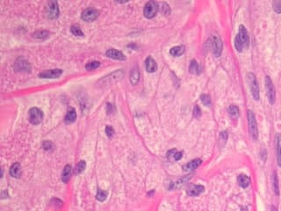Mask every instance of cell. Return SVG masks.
<instances>
[{
	"instance_id": "32",
	"label": "cell",
	"mask_w": 281,
	"mask_h": 211,
	"mask_svg": "<svg viewBox=\"0 0 281 211\" xmlns=\"http://www.w3.org/2000/svg\"><path fill=\"white\" fill-rule=\"evenodd\" d=\"M272 8L276 13H281V0H276L272 2Z\"/></svg>"
},
{
	"instance_id": "26",
	"label": "cell",
	"mask_w": 281,
	"mask_h": 211,
	"mask_svg": "<svg viewBox=\"0 0 281 211\" xmlns=\"http://www.w3.org/2000/svg\"><path fill=\"white\" fill-rule=\"evenodd\" d=\"M49 32L48 31H46V30H42V31H37V32L33 33V36L34 38L37 39H47L48 37H49Z\"/></svg>"
},
{
	"instance_id": "10",
	"label": "cell",
	"mask_w": 281,
	"mask_h": 211,
	"mask_svg": "<svg viewBox=\"0 0 281 211\" xmlns=\"http://www.w3.org/2000/svg\"><path fill=\"white\" fill-rule=\"evenodd\" d=\"M122 77H123V72H122V70H117V71H115V72L110 74V75L106 76V77H104V78H102V79H100V80H99V84L106 85V84H107L112 83V81H113V82H115V81L120 80Z\"/></svg>"
},
{
	"instance_id": "4",
	"label": "cell",
	"mask_w": 281,
	"mask_h": 211,
	"mask_svg": "<svg viewBox=\"0 0 281 211\" xmlns=\"http://www.w3.org/2000/svg\"><path fill=\"white\" fill-rule=\"evenodd\" d=\"M212 52L215 57H219L222 52V41L219 35H213L209 40Z\"/></svg>"
},
{
	"instance_id": "20",
	"label": "cell",
	"mask_w": 281,
	"mask_h": 211,
	"mask_svg": "<svg viewBox=\"0 0 281 211\" xmlns=\"http://www.w3.org/2000/svg\"><path fill=\"white\" fill-rule=\"evenodd\" d=\"M10 174L14 178H19L21 175V166L19 163H15L10 168Z\"/></svg>"
},
{
	"instance_id": "7",
	"label": "cell",
	"mask_w": 281,
	"mask_h": 211,
	"mask_svg": "<svg viewBox=\"0 0 281 211\" xmlns=\"http://www.w3.org/2000/svg\"><path fill=\"white\" fill-rule=\"evenodd\" d=\"M28 120L33 125H38L43 120V113L37 107H32L28 112Z\"/></svg>"
},
{
	"instance_id": "38",
	"label": "cell",
	"mask_w": 281,
	"mask_h": 211,
	"mask_svg": "<svg viewBox=\"0 0 281 211\" xmlns=\"http://www.w3.org/2000/svg\"><path fill=\"white\" fill-rule=\"evenodd\" d=\"M42 147L44 148V150H49L51 148H53V143L49 141H45L43 144H42Z\"/></svg>"
},
{
	"instance_id": "6",
	"label": "cell",
	"mask_w": 281,
	"mask_h": 211,
	"mask_svg": "<svg viewBox=\"0 0 281 211\" xmlns=\"http://www.w3.org/2000/svg\"><path fill=\"white\" fill-rule=\"evenodd\" d=\"M265 89H266V94H267L269 103L273 105L276 100V91H275L272 80L269 76L265 77Z\"/></svg>"
},
{
	"instance_id": "18",
	"label": "cell",
	"mask_w": 281,
	"mask_h": 211,
	"mask_svg": "<svg viewBox=\"0 0 281 211\" xmlns=\"http://www.w3.org/2000/svg\"><path fill=\"white\" fill-rule=\"evenodd\" d=\"M185 46L180 45V46H176V47H173L172 49H171L170 53H171V55L172 57H178L182 56V55L185 53Z\"/></svg>"
},
{
	"instance_id": "2",
	"label": "cell",
	"mask_w": 281,
	"mask_h": 211,
	"mask_svg": "<svg viewBox=\"0 0 281 211\" xmlns=\"http://www.w3.org/2000/svg\"><path fill=\"white\" fill-rule=\"evenodd\" d=\"M246 77H247V82L249 84L251 95H252L253 99L255 100H258L259 97H260V94H259V85H258V82L256 80L255 74L252 73V72H249L247 74Z\"/></svg>"
},
{
	"instance_id": "1",
	"label": "cell",
	"mask_w": 281,
	"mask_h": 211,
	"mask_svg": "<svg viewBox=\"0 0 281 211\" xmlns=\"http://www.w3.org/2000/svg\"><path fill=\"white\" fill-rule=\"evenodd\" d=\"M249 47V35L245 26L241 25L239 31L235 38V48L238 52H242L243 49Z\"/></svg>"
},
{
	"instance_id": "42",
	"label": "cell",
	"mask_w": 281,
	"mask_h": 211,
	"mask_svg": "<svg viewBox=\"0 0 281 211\" xmlns=\"http://www.w3.org/2000/svg\"><path fill=\"white\" fill-rule=\"evenodd\" d=\"M113 109H114L113 105L108 104V105H107V112H108V114H112V113H113Z\"/></svg>"
},
{
	"instance_id": "5",
	"label": "cell",
	"mask_w": 281,
	"mask_h": 211,
	"mask_svg": "<svg viewBox=\"0 0 281 211\" xmlns=\"http://www.w3.org/2000/svg\"><path fill=\"white\" fill-rule=\"evenodd\" d=\"M159 6L155 1H148L143 9V14L147 19H152L158 13Z\"/></svg>"
},
{
	"instance_id": "34",
	"label": "cell",
	"mask_w": 281,
	"mask_h": 211,
	"mask_svg": "<svg viewBox=\"0 0 281 211\" xmlns=\"http://www.w3.org/2000/svg\"><path fill=\"white\" fill-rule=\"evenodd\" d=\"M227 139H228V133H227V131L221 132V135H220V139H219V140H220L219 141L220 143H221L223 142V144H225Z\"/></svg>"
},
{
	"instance_id": "12",
	"label": "cell",
	"mask_w": 281,
	"mask_h": 211,
	"mask_svg": "<svg viewBox=\"0 0 281 211\" xmlns=\"http://www.w3.org/2000/svg\"><path fill=\"white\" fill-rule=\"evenodd\" d=\"M63 74V70L60 69H54V70H47L42 71L39 74V77L40 78H56Z\"/></svg>"
},
{
	"instance_id": "33",
	"label": "cell",
	"mask_w": 281,
	"mask_h": 211,
	"mask_svg": "<svg viewBox=\"0 0 281 211\" xmlns=\"http://www.w3.org/2000/svg\"><path fill=\"white\" fill-rule=\"evenodd\" d=\"M96 197L98 201H104L106 199V197H107V192H105V191H103L101 189H98V191L97 193Z\"/></svg>"
},
{
	"instance_id": "23",
	"label": "cell",
	"mask_w": 281,
	"mask_h": 211,
	"mask_svg": "<svg viewBox=\"0 0 281 211\" xmlns=\"http://www.w3.org/2000/svg\"><path fill=\"white\" fill-rule=\"evenodd\" d=\"M71 169L72 168L70 165H67L66 166L64 167L63 174H62V180L64 181V183H67L70 180V176H71V171H72Z\"/></svg>"
},
{
	"instance_id": "30",
	"label": "cell",
	"mask_w": 281,
	"mask_h": 211,
	"mask_svg": "<svg viewBox=\"0 0 281 211\" xmlns=\"http://www.w3.org/2000/svg\"><path fill=\"white\" fill-rule=\"evenodd\" d=\"M100 65V63L98 62V61H93V62H90L88 64H86L85 66V69L87 70H96L97 68H98Z\"/></svg>"
},
{
	"instance_id": "24",
	"label": "cell",
	"mask_w": 281,
	"mask_h": 211,
	"mask_svg": "<svg viewBox=\"0 0 281 211\" xmlns=\"http://www.w3.org/2000/svg\"><path fill=\"white\" fill-rule=\"evenodd\" d=\"M228 112L229 115L233 118V119H237L240 115V110L239 107L236 106V105H231L228 108Z\"/></svg>"
},
{
	"instance_id": "17",
	"label": "cell",
	"mask_w": 281,
	"mask_h": 211,
	"mask_svg": "<svg viewBox=\"0 0 281 211\" xmlns=\"http://www.w3.org/2000/svg\"><path fill=\"white\" fill-rule=\"evenodd\" d=\"M140 79V71L138 67H134L130 72V82L132 84H137Z\"/></svg>"
},
{
	"instance_id": "41",
	"label": "cell",
	"mask_w": 281,
	"mask_h": 211,
	"mask_svg": "<svg viewBox=\"0 0 281 211\" xmlns=\"http://www.w3.org/2000/svg\"><path fill=\"white\" fill-rule=\"evenodd\" d=\"M261 158H262L263 161H265L266 160V150H263L262 152H261Z\"/></svg>"
},
{
	"instance_id": "35",
	"label": "cell",
	"mask_w": 281,
	"mask_h": 211,
	"mask_svg": "<svg viewBox=\"0 0 281 211\" xmlns=\"http://www.w3.org/2000/svg\"><path fill=\"white\" fill-rule=\"evenodd\" d=\"M200 115H201V110L198 107V106H195L194 108H193V116L195 118L198 119L200 117Z\"/></svg>"
},
{
	"instance_id": "21",
	"label": "cell",
	"mask_w": 281,
	"mask_h": 211,
	"mask_svg": "<svg viewBox=\"0 0 281 211\" xmlns=\"http://www.w3.org/2000/svg\"><path fill=\"white\" fill-rule=\"evenodd\" d=\"M77 119V113H76V110L74 108H70L67 115L65 116V122L67 124H70V123H73V122L76 121Z\"/></svg>"
},
{
	"instance_id": "3",
	"label": "cell",
	"mask_w": 281,
	"mask_h": 211,
	"mask_svg": "<svg viewBox=\"0 0 281 211\" xmlns=\"http://www.w3.org/2000/svg\"><path fill=\"white\" fill-rule=\"evenodd\" d=\"M247 118H248V123H249V133L251 135L252 138L254 140H256L258 137V129H257V123L256 120V116L254 113L249 110L247 113Z\"/></svg>"
},
{
	"instance_id": "36",
	"label": "cell",
	"mask_w": 281,
	"mask_h": 211,
	"mask_svg": "<svg viewBox=\"0 0 281 211\" xmlns=\"http://www.w3.org/2000/svg\"><path fill=\"white\" fill-rule=\"evenodd\" d=\"M162 11H163V13L164 14H165V15H169L170 13H171V9H170V6L167 5L166 3H163V7H162Z\"/></svg>"
},
{
	"instance_id": "19",
	"label": "cell",
	"mask_w": 281,
	"mask_h": 211,
	"mask_svg": "<svg viewBox=\"0 0 281 211\" xmlns=\"http://www.w3.org/2000/svg\"><path fill=\"white\" fill-rule=\"evenodd\" d=\"M237 181H238V184L240 185V186H242L243 188L248 187L250 184V179L245 174L239 175L238 178H237Z\"/></svg>"
},
{
	"instance_id": "28",
	"label": "cell",
	"mask_w": 281,
	"mask_h": 211,
	"mask_svg": "<svg viewBox=\"0 0 281 211\" xmlns=\"http://www.w3.org/2000/svg\"><path fill=\"white\" fill-rule=\"evenodd\" d=\"M273 189L276 195H279V179L277 176V173H273Z\"/></svg>"
},
{
	"instance_id": "29",
	"label": "cell",
	"mask_w": 281,
	"mask_h": 211,
	"mask_svg": "<svg viewBox=\"0 0 281 211\" xmlns=\"http://www.w3.org/2000/svg\"><path fill=\"white\" fill-rule=\"evenodd\" d=\"M70 31L73 33V35H75V36H80V37L83 36V33L82 32V30L80 29L79 26H72L70 27Z\"/></svg>"
},
{
	"instance_id": "40",
	"label": "cell",
	"mask_w": 281,
	"mask_h": 211,
	"mask_svg": "<svg viewBox=\"0 0 281 211\" xmlns=\"http://www.w3.org/2000/svg\"><path fill=\"white\" fill-rule=\"evenodd\" d=\"M182 156H183V152L182 151H177L176 154H175V156H174V161H178V160L181 159Z\"/></svg>"
},
{
	"instance_id": "14",
	"label": "cell",
	"mask_w": 281,
	"mask_h": 211,
	"mask_svg": "<svg viewBox=\"0 0 281 211\" xmlns=\"http://www.w3.org/2000/svg\"><path fill=\"white\" fill-rule=\"evenodd\" d=\"M145 66H146V70L149 73L156 72L157 70V64L156 61L154 60L151 57H148L145 61Z\"/></svg>"
},
{
	"instance_id": "11",
	"label": "cell",
	"mask_w": 281,
	"mask_h": 211,
	"mask_svg": "<svg viewBox=\"0 0 281 211\" xmlns=\"http://www.w3.org/2000/svg\"><path fill=\"white\" fill-rule=\"evenodd\" d=\"M98 14H99L98 11H97L96 9H94V8H88V9L84 10L83 13H82L81 18L84 21H86V22H91V21L95 20L98 17Z\"/></svg>"
},
{
	"instance_id": "25",
	"label": "cell",
	"mask_w": 281,
	"mask_h": 211,
	"mask_svg": "<svg viewBox=\"0 0 281 211\" xmlns=\"http://www.w3.org/2000/svg\"><path fill=\"white\" fill-rule=\"evenodd\" d=\"M189 71L192 74H198L200 72L199 66H198V64L197 63L196 60H192V62L190 64V66H189Z\"/></svg>"
},
{
	"instance_id": "13",
	"label": "cell",
	"mask_w": 281,
	"mask_h": 211,
	"mask_svg": "<svg viewBox=\"0 0 281 211\" xmlns=\"http://www.w3.org/2000/svg\"><path fill=\"white\" fill-rule=\"evenodd\" d=\"M106 55L109 58H112V59H115V60H126V57L125 55L122 53L121 51H119L115 49H110L107 51L106 52Z\"/></svg>"
},
{
	"instance_id": "15",
	"label": "cell",
	"mask_w": 281,
	"mask_h": 211,
	"mask_svg": "<svg viewBox=\"0 0 281 211\" xmlns=\"http://www.w3.org/2000/svg\"><path fill=\"white\" fill-rule=\"evenodd\" d=\"M205 187L201 185H193L188 190H187V194L190 196H197L200 194L201 193L204 192Z\"/></svg>"
},
{
	"instance_id": "31",
	"label": "cell",
	"mask_w": 281,
	"mask_h": 211,
	"mask_svg": "<svg viewBox=\"0 0 281 211\" xmlns=\"http://www.w3.org/2000/svg\"><path fill=\"white\" fill-rule=\"evenodd\" d=\"M200 100H201V101L203 103V105L206 106V107H210L211 104H212L210 96L207 95V94H202L200 96Z\"/></svg>"
},
{
	"instance_id": "43",
	"label": "cell",
	"mask_w": 281,
	"mask_h": 211,
	"mask_svg": "<svg viewBox=\"0 0 281 211\" xmlns=\"http://www.w3.org/2000/svg\"><path fill=\"white\" fill-rule=\"evenodd\" d=\"M271 211H277V209L275 208L274 206H271Z\"/></svg>"
},
{
	"instance_id": "22",
	"label": "cell",
	"mask_w": 281,
	"mask_h": 211,
	"mask_svg": "<svg viewBox=\"0 0 281 211\" xmlns=\"http://www.w3.org/2000/svg\"><path fill=\"white\" fill-rule=\"evenodd\" d=\"M277 140V161L278 165L281 167V133L276 135Z\"/></svg>"
},
{
	"instance_id": "16",
	"label": "cell",
	"mask_w": 281,
	"mask_h": 211,
	"mask_svg": "<svg viewBox=\"0 0 281 211\" xmlns=\"http://www.w3.org/2000/svg\"><path fill=\"white\" fill-rule=\"evenodd\" d=\"M201 163H202V161L200 159L192 160L189 163L185 164V166H183V170L185 172H190V171H192V170H195L197 167H198L201 165Z\"/></svg>"
},
{
	"instance_id": "8",
	"label": "cell",
	"mask_w": 281,
	"mask_h": 211,
	"mask_svg": "<svg viewBox=\"0 0 281 211\" xmlns=\"http://www.w3.org/2000/svg\"><path fill=\"white\" fill-rule=\"evenodd\" d=\"M46 13L48 19H57L59 17V7L56 1H50L48 2L47 9H46Z\"/></svg>"
},
{
	"instance_id": "9",
	"label": "cell",
	"mask_w": 281,
	"mask_h": 211,
	"mask_svg": "<svg viewBox=\"0 0 281 211\" xmlns=\"http://www.w3.org/2000/svg\"><path fill=\"white\" fill-rule=\"evenodd\" d=\"M14 70L18 72H30L31 65L24 58H19L14 64Z\"/></svg>"
},
{
	"instance_id": "37",
	"label": "cell",
	"mask_w": 281,
	"mask_h": 211,
	"mask_svg": "<svg viewBox=\"0 0 281 211\" xmlns=\"http://www.w3.org/2000/svg\"><path fill=\"white\" fill-rule=\"evenodd\" d=\"M106 134L109 137H112L114 134V129L112 128L111 126H106Z\"/></svg>"
},
{
	"instance_id": "27",
	"label": "cell",
	"mask_w": 281,
	"mask_h": 211,
	"mask_svg": "<svg viewBox=\"0 0 281 211\" xmlns=\"http://www.w3.org/2000/svg\"><path fill=\"white\" fill-rule=\"evenodd\" d=\"M85 167H86V163H85V161L81 160V161L77 164V166H76L75 173H76V174H80V173H82L83 171L85 170Z\"/></svg>"
},
{
	"instance_id": "39",
	"label": "cell",
	"mask_w": 281,
	"mask_h": 211,
	"mask_svg": "<svg viewBox=\"0 0 281 211\" xmlns=\"http://www.w3.org/2000/svg\"><path fill=\"white\" fill-rule=\"evenodd\" d=\"M177 152V150L174 149V150H171L168 153H167V158H168V159H170L171 161H174V156H175V154Z\"/></svg>"
}]
</instances>
